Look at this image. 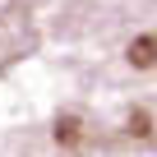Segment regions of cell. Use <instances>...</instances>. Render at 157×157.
Instances as JSON below:
<instances>
[{"label": "cell", "instance_id": "obj_1", "mask_svg": "<svg viewBox=\"0 0 157 157\" xmlns=\"http://www.w3.org/2000/svg\"><path fill=\"white\" fill-rule=\"evenodd\" d=\"M129 65L134 69H157V33H139L129 42Z\"/></svg>", "mask_w": 157, "mask_h": 157}, {"label": "cell", "instance_id": "obj_2", "mask_svg": "<svg viewBox=\"0 0 157 157\" xmlns=\"http://www.w3.org/2000/svg\"><path fill=\"white\" fill-rule=\"evenodd\" d=\"M56 143H65V148H74V143H78V120H74V116L56 120Z\"/></svg>", "mask_w": 157, "mask_h": 157}, {"label": "cell", "instance_id": "obj_3", "mask_svg": "<svg viewBox=\"0 0 157 157\" xmlns=\"http://www.w3.org/2000/svg\"><path fill=\"white\" fill-rule=\"evenodd\" d=\"M129 134H139V139H148V134H152V120H148V111H134V116H129Z\"/></svg>", "mask_w": 157, "mask_h": 157}]
</instances>
